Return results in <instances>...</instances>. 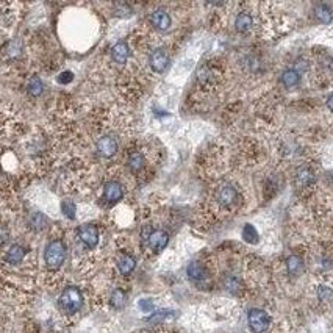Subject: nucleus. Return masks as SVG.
I'll list each match as a JSON object with an SVG mask.
<instances>
[{"instance_id":"11","label":"nucleus","mask_w":333,"mask_h":333,"mask_svg":"<svg viewBox=\"0 0 333 333\" xmlns=\"http://www.w3.org/2000/svg\"><path fill=\"white\" fill-rule=\"evenodd\" d=\"M111 57L113 60L117 63V64H124L127 63V60H129L130 57V49H129V44L127 42H117L113 45V50H111Z\"/></svg>"},{"instance_id":"27","label":"nucleus","mask_w":333,"mask_h":333,"mask_svg":"<svg viewBox=\"0 0 333 333\" xmlns=\"http://www.w3.org/2000/svg\"><path fill=\"white\" fill-rule=\"evenodd\" d=\"M72 79H74V75H72V72H69V70H66V72H61V74L58 75V83H63V85H67V83H70V82H72Z\"/></svg>"},{"instance_id":"26","label":"nucleus","mask_w":333,"mask_h":333,"mask_svg":"<svg viewBox=\"0 0 333 333\" xmlns=\"http://www.w3.org/2000/svg\"><path fill=\"white\" fill-rule=\"evenodd\" d=\"M224 287L227 288V291H230V293L236 294V293L240 291V288H241V281H240L236 277L230 275V277H227V278H225V281H224Z\"/></svg>"},{"instance_id":"23","label":"nucleus","mask_w":333,"mask_h":333,"mask_svg":"<svg viewBox=\"0 0 333 333\" xmlns=\"http://www.w3.org/2000/svg\"><path fill=\"white\" fill-rule=\"evenodd\" d=\"M303 268V261L300 257H297V255H291V257H288L287 260V269H288V274L290 275H297Z\"/></svg>"},{"instance_id":"21","label":"nucleus","mask_w":333,"mask_h":333,"mask_svg":"<svg viewBox=\"0 0 333 333\" xmlns=\"http://www.w3.org/2000/svg\"><path fill=\"white\" fill-rule=\"evenodd\" d=\"M125 302H127V294H125V291L121 290V288H116V290L111 293V297H110L111 306H113V308H116V310H121L122 306L125 305Z\"/></svg>"},{"instance_id":"24","label":"nucleus","mask_w":333,"mask_h":333,"mask_svg":"<svg viewBox=\"0 0 333 333\" xmlns=\"http://www.w3.org/2000/svg\"><path fill=\"white\" fill-rule=\"evenodd\" d=\"M29 224L35 232H41V230L47 227V218L41 213H33L29 219Z\"/></svg>"},{"instance_id":"3","label":"nucleus","mask_w":333,"mask_h":333,"mask_svg":"<svg viewBox=\"0 0 333 333\" xmlns=\"http://www.w3.org/2000/svg\"><path fill=\"white\" fill-rule=\"evenodd\" d=\"M247 324L252 333H265L271 325V318L265 310L252 308L247 313Z\"/></svg>"},{"instance_id":"20","label":"nucleus","mask_w":333,"mask_h":333,"mask_svg":"<svg viewBox=\"0 0 333 333\" xmlns=\"http://www.w3.org/2000/svg\"><path fill=\"white\" fill-rule=\"evenodd\" d=\"M144 157H142V153L141 152H133L130 153V157H129V161H127V164H129L130 171L132 172H139L142 168H144Z\"/></svg>"},{"instance_id":"13","label":"nucleus","mask_w":333,"mask_h":333,"mask_svg":"<svg viewBox=\"0 0 333 333\" xmlns=\"http://www.w3.org/2000/svg\"><path fill=\"white\" fill-rule=\"evenodd\" d=\"M186 274L188 277L193 280V281H203L205 278H207V269H205V266L199 261H193L189 263V266L186 268Z\"/></svg>"},{"instance_id":"10","label":"nucleus","mask_w":333,"mask_h":333,"mask_svg":"<svg viewBox=\"0 0 333 333\" xmlns=\"http://www.w3.org/2000/svg\"><path fill=\"white\" fill-rule=\"evenodd\" d=\"M150 23L153 25V29L164 32L171 25V16L164 10H155L150 14Z\"/></svg>"},{"instance_id":"16","label":"nucleus","mask_w":333,"mask_h":333,"mask_svg":"<svg viewBox=\"0 0 333 333\" xmlns=\"http://www.w3.org/2000/svg\"><path fill=\"white\" fill-rule=\"evenodd\" d=\"M252 22L253 20H252V16L249 13H240L236 16V19H235V29H236V32H240V33L249 32L250 27H252Z\"/></svg>"},{"instance_id":"18","label":"nucleus","mask_w":333,"mask_h":333,"mask_svg":"<svg viewBox=\"0 0 333 333\" xmlns=\"http://www.w3.org/2000/svg\"><path fill=\"white\" fill-rule=\"evenodd\" d=\"M315 16H316V19H318L321 23H325V25L333 20V11H331L325 4L316 5V8H315Z\"/></svg>"},{"instance_id":"17","label":"nucleus","mask_w":333,"mask_h":333,"mask_svg":"<svg viewBox=\"0 0 333 333\" xmlns=\"http://www.w3.org/2000/svg\"><path fill=\"white\" fill-rule=\"evenodd\" d=\"M299 82H300V74L296 69H287L281 74V83L287 88H294L296 85H299Z\"/></svg>"},{"instance_id":"6","label":"nucleus","mask_w":333,"mask_h":333,"mask_svg":"<svg viewBox=\"0 0 333 333\" xmlns=\"http://www.w3.org/2000/svg\"><path fill=\"white\" fill-rule=\"evenodd\" d=\"M169 243V235L166 232H163V230H153L152 235L147 238V246L152 252H161Z\"/></svg>"},{"instance_id":"28","label":"nucleus","mask_w":333,"mask_h":333,"mask_svg":"<svg viewBox=\"0 0 333 333\" xmlns=\"http://www.w3.org/2000/svg\"><path fill=\"white\" fill-rule=\"evenodd\" d=\"M139 308H141L142 312H146V313L152 312V310H153V303H152V300H149V299H142V300H139Z\"/></svg>"},{"instance_id":"5","label":"nucleus","mask_w":333,"mask_h":333,"mask_svg":"<svg viewBox=\"0 0 333 333\" xmlns=\"http://www.w3.org/2000/svg\"><path fill=\"white\" fill-rule=\"evenodd\" d=\"M117 147H119L117 141L111 135H105V136H102L97 141V152L100 153L102 157H105V158H111L114 153L117 152Z\"/></svg>"},{"instance_id":"12","label":"nucleus","mask_w":333,"mask_h":333,"mask_svg":"<svg viewBox=\"0 0 333 333\" xmlns=\"http://www.w3.org/2000/svg\"><path fill=\"white\" fill-rule=\"evenodd\" d=\"M25 253H27V250H25L22 246L13 244V246L7 250V253H5V260H7V263H10V265H19V263L25 258Z\"/></svg>"},{"instance_id":"14","label":"nucleus","mask_w":333,"mask_h":333,"mask_svg":"<svg viewBox=\"0 0 333 333\" xmlns=\"http://www.w3.org/2000/svg\"><path fill=\"white\" fill-rule=\"evenodd\" d=\"M117 268H119L122 275H129L135 271L136 260L132 257V255H121V257L117 258Z\"/></svg>"},{"instance_id":"9","label":"nucleus","mask_w":333,"mask_h":333,"mask_svg":"<svg viewBox=\"0 0 333 333\" xmlns=\"http://www.w3.org/2000/svg\"><path fill=\"white\" fill-rule=\"evenodd\" d=\"M122 197H124V189H122L121 183H117V182H108L104 186V199L108 203H117L119 200H122Z\"/></svg>"},{"instance_id":"22","label":"nucleus","mask_w":333,"mask_h":333,"mask_svg":"<svg viewBox=\"0 0 333 333\" xmlns=\"http://www.w3.org/2000/svg\"><path fill=\"white\" fill-rule=\"evenodd\" d=\"M243 238L246 243L249 244H257L260 236H258V232H257V228H255L252 224H246L243 227Z\"/></svg>"},{"instance_id":"25","label":"nucleus","mask_w":333,"mask_h":333,"mask_svg":"<svg viewBox=\"0 0 333 333\" xmlns=\"http://www.w3.org/2000/svg\"><path fill=\"white\" fill-rule=\"evenodd\" d=\"M61 211L63 215L67 218V219H75V213H77V208H75V203L72 200H63L61 202Z\"/></svg>"},{"instance_id":"1","label":"nucleus","mask_w":333,"mask_h":333,"mask_svg":"<svg viewBox=\"0 0 333 333\" xmlns=\"http://www.w3.org/2000/svg\"><path fill=\"white\" fill-rule=\"evenodd\" d=\"M66 244L61 240H54L45 246L44 250V261L49 269L57 271L63 266L66 260Z\"/></svg>"},{"instance_id":"8","label":"nucleus","mask_w":333,"mask_h":333,"mask_svg":"<svg viewBox=\"0 0 333 333\" xmlns=\"http://www.w3.org/2000/svg\"><path fill=\"white\" fill-rule=\"evenodd\" d=\"M236 197H238L236 189L233 186H230V185H225V186L219 188L218 193H216V199H218V202L222 205V207H232V205L236 202Z\"/></svg>"},{"instance_id":"30","label":"nucleus","mask_w":333,"mask_h":333,"mask_svg":"<svg viewBox=\"0 0 333 333\" xmlns=\"http://www.w3.org/2000/svg\"><path fill=\"white\" fill-rule=\"evenodd\" d=\"M327 107H328V110L333 113V94L328 96V99H327Z\"/></svg>"},{"instance_id":"7","label":"nucleus","mask_w":333,"mask_h":333,"mask_svg":"<svg viewBox=\"0 0 333 333\" xmlns=\"http://www.w3.org/2000/svg\"><path fill=\"white\" fill-rule=\"evenodd\" d=\"M168 66H169V57L164 50L163 49L153 50V52L150 54V67L155 72L161 74L168 69Z\"/></svg>"},{"instance_id":"29","label":"nucleus","mask_w":333,"mask_h":333,"mask_svg":"<svg viewBox=\"0 0 333 333\" xmlns=\"http://www.w3.org/2000/svg\"><path fill=\"white\" fill-rule=\"evenodd\" d=\"M318 294H319V299L325 300V299H328V297L331 296V290H328V288H325V287H321V288L318 290Z\"/></svg>"},{"instance_id":"2","label":"nucleus","mask_w":333,"mask_h":333,"mask_svg":"<svg viewBox=\"0 0 333 333\" xmlns=\"http://www.w3.org/2000/svg\"><path fill=\"white\" fill-rule=\"evenodd\" d=\"M58 306L60 310L67 313V315H74L79 312L83 306V294L79 288L75 287H67L61 296L58 297Z\"/></svg>"},{"instance_id":"31","label":"nucleus","mask_w":333,"mask_h":333,"mask_svg":"<svg viewBox=\"0 0 333 333\" xmlns=\"http://www.w3.org/2000/svg\"><path fill=\"white\" fill-rule=\"evenodd\" d=\"M2 236H4V238H2V243L5 244V243H7V240H8V233H7V228H5V227L2 228Z\"/></svg>"},{"instance_id":"4","label":"nucleus","mask_w":333,"mask_h":333,"mask_svg":"<svg viewBox=\"0 0 333 333\" xmlns=\"http://www.w3.org/2000/svg\"><path fill=\"white\" fill-rule=\"evenodd\" d=\"M77 235H79L80 241L89 249H94L99 244V228L94 224L80 225L79 230H77Z\"/></svg>"},{"instance_id":"15","label":"nucleus","mask_w":333,"mask_h":333,"mask_svg":"<svg viewBox=\"0 0 333 333\" xmlns=\"http://www.w3.org/2000/svg\"><path fill=\"white\" fill-rule=\"evenodd\" d=\"M315 182V172L308 168H302L297 171L296 174V185L300 186V188H305L308 186Z\"/></svg>"},{"instance_id":"19","label":"nucleus","mask_w":333,"mask_h":333,"mask_svg":"<svg viewBox=\"0 0 333 333\" xmlns=\"http://www.w3.org/2000/svg\"><path fill=\"white\" fill-rule=\"evenodd\" d=\"M44 91V83L42 80L39 79L38 75L32 77V79L29 80V85H27V92L32 96V97H39Z\"/></svg>"}]
</instances>
